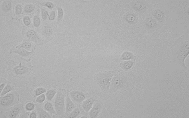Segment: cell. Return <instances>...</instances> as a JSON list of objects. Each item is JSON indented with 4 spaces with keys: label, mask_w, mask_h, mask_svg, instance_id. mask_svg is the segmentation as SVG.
Here are the masks:
<instances>
[{
    "label": "cell",
    "mask_w": 189,
    "mask_h": 118,
    "mask_svg": "<svg viewBox=\"0 0 189 118\" xmlns=\"http://www.w3.org/2000/svg\"><path fill=\"white\" fill-rule=\"evenodd\" d=\"M121 71H106L95 74L94 80L102 90L106 91L109 88L110 81L112 76Z\"/></svg>",
    "instance_id": "cell-1"
},
{
    "label": "cell",
    "mask_w": 189,
    "mask_h": 118,
    "mask_svg": "<svg viewBox=\"0 0 189 118\" xmlns=\"http://www.w3.org/2000/svg\"><path fill=\"white\" fill-rule=\"evenodd\" d=\"M19 100L18 92L16 91H11L1 98V104L3 107L9 108L18 103Z\"/></svg>",
    "instance_id": "cell-2"
},
{
    "label": "cell",
    "mask_w": 189,
    "mask_h": 118,
    "mask_svg": "<svg viewBox=\"0 0 189 118\" xmlns=\"http://www.w3.org/2000/svg\"><path fill=\"white\" fill-rule=\"evenodd\" d=\"M66 92L63 90H60L56 95L54 106L57 114L61 115L64 111L65 97Z\"/></svg>",
    "instance_id": "cell-3"
},
{
    "label": "cell",
    "mask_w": 189,
    "mask_h": 118,
    "mask_svg": "<svg viewBox=\"0 0 189 118\" xmlns=\"http://www.w3.org/2000/svg\"><path fill=\"white\" fill-rule=\"evenodd\" d=\"M124 81L119 75H116L112 79L110 91L112 92L121 89L124 86Z\"/></svg>",
    "instance_id": "cell-4"
},
{
    "label": "cell",
    "mask_w": 189,
    "mask_h": 118,
    "mask_svg": "<svg viewBox=\"0 0 189 118\" xmlns=\"http://www.w3.org/2000/svg\"><path fill=\"white\" fill-rule=\"evenodd\" d=\"M23 106L19 104L11 107L6 112V115L8 117L14 118L18 117V115L21 114L23 109Z\"/></svg>",
    "instance_id": "cell-5"
},
{
    "label": "cell",
    "mask_w": 189,
    "mask_h": 118,
    "mask_svg": "<svg viewBox=\"0 0 189 118\" xmlns=\"http://www.w3.org/2000/svg\"><path fill=\"white\" fill-rule=\"evenodd\" d=\"M189 54L188 44H185L181 48L180 51L177 53V57L182 63V65L186 68L184 61Z\"/></svg>",
    "instance_id": "cell-6"
},
{
    "label": "cell",
    "mask_w": 189,
    "mask_h": 118,
    "mask_svg": "<svg viewBox=\"0 0 189 118\" xmlns=\"http://www.w3.org/2000/svg\"><path fill=\"white\" fill-rule=\"evenodd\" d=\"M30 70L29 67L26 65H21V63H20L19 65L15 67L12 69V71L18 75H22L26 74Z\"/></svg>",
    "instance_id": "cell-7"
},
{
    "label": "cell",
    "mask_w": 189,
    "mask_h": 118,
    "mask_svg": "<svg viewBox=\"0 0 189 118\" xmlns=\"http://www.w3.org/2000/svg\"><path fill=\"white\" fill-rule=\"evenodd\" d=\"M71 97L77 103H81L85 100V96L84 93L78 91H73L70 93Z\"/></svg>",
    "instance_id": "cell-8"
},
{
    "label": "cell",
    "mask_w": 189,
    "mask_h": 118,
    "mask_svg": "<svg viewBox=\"0 0 189 118\" xmlns=\"http://www.w3.org/2000/svg\"><path fill=\"white\" fill-rule=\"evenodd\" d=\"M102 109L101 105L100 103H96L92 109L89 113L90 117L96 118L99 114Z\"/></svg>",
    "instance_id": "cell-9"
},
{
    "label": "cell",
    "mask_w": 189,
    "mask_h": 118,
    "mask_svg": "<svg viewBox=\"0 0 189 118\" xmlns=\"http://www.w3.org/2000/svg\"><path fill=\"white\" fill-rule=\"evenodd\" d=\"M26 34L28 38L35 43H39L41 41L37 33L33 30H29L27 32Z\"/></svg>",
    "instance_id": "cell-10"
},
{
    "label": "cell",
    "mask_w": 189,
    "mask_h": 118,
    "mask_svg": "<svg viewBox=\"0 0 189 118\" xmlns=\"http://www.w3.org/2000/svg\"><path fill=\"white\" fill-rule=\"evenodd\" d=\"M94 101V99L91 97L85 100L82 104V107L84 110L87 112L90 111L91 109Z\"/></svg>",
    "instance_id": "cell-11"
},
{
    "label": "cell",
    "mask_w": 189,
    "mask_h": 118,
    "mask_svg": "<svg viewBox=\"0 0 189 118\" xmlns=\"http://www.w3.org/2000/svg\"><path fill=\"white\" fill-rule=\"evenodd\" d=\"M14 53L18 54L22 57H27L30 56L33 53V51L29 52L23 49H13L11 50L10 53Z\"/></svg>",
    "instance_id": "cell-12"
},
{
    "label": "cell",
    "mask_w": 189,
    "mask_h": 118,
    "mask_svg": "<svg viewBox=\"0 0 189 118\" xmlns=\"http://www.w3.org/2000/svg\"><path fill=\"white\" fill-rule=\"evenodd\" d=\"M75 108L74 103L70 99L68 95L67 96L66 101V112L67 114L71 113Z\"/></svg>",
    "instance_id": "cell-13"
},
{
    "label": "cell",
    "mask_w": 189,
    "mask_h": 118,
    "mask_svg": "<svg viewBox=\"0 0 189 118\" xmlns=\"http://www.w3.org/2000/svg\"><path fill=\"white\" fill-rule=\"evenodd\" d=\"M38 114L40 118H51V116L49 115V113H47L46 111L41 108L37 107L36 108Z\"/></svg>",
    "instance_id": "cell-14"
},
{
    "label": "cell",
    "mask_w": 189,
    "mask_h": 118,
    "mask_svg": "<svg viewBox=\"0 0 189 118\" xmlns=\"http://www.w3.org/2000/svg\"><path fill=\"white\" fill-rule=\"evenodd\" d=\"M32 47V44L31 42H30L29 40L27 39H24L23 40L22 43L20 45H19L16 48H23L26 49H29L31 48Z\"/></svg>",
    "instance_id": "cell-15"
},
{
    "label": "cell",
    "mask_w": 189,
    "mask_h": 118,
    "mask_svg": "<svg viewBox=\"0 0 189 118\" xmlns=\"http://www.w3.org/2000/svg\"><path fill=\"white\" fill-rule=\"evenodd\" d=\"M44 109L46 111H48L52 114H55L56 112L54 110L53 104L50 102H47L44 104Z\"/></svg>",
    "instance_id": "cell-16"
},
{
    "label": "cell",
    "mask_w": 189,
    "mask_h": 118,
    "mask_svg": "<svg viewBox=\"0 0 189 118\" xmlns=\"http://www.w3.org/2000/svg\"><path fill=\"white\" fill-rule=\"evenodd\" d=\"M14 90H15V89H14L13 86L11 85V84L8 83V84H7L6 85V86L5 87H4V89H3L2 92L1 94V96H4L6 94L9 92L11 91Z\"/></svg>",
    "instance_id": "cell-17"
},
{
    "label": "cell",
    "mask_w": 189,
    "mask_h": 118,
    "mask_svg": "<svg viewBox=\"0 0 189 118\" xmlns=\"http://www.w3.org/2000/svg\"><path fill=\"white\" fill-rule=\"evenodd\" d=\"M2 7L3 10L5 12H8L11 9V2L10 1H5L2 5Z\"/></svg>",
    "instance_id": "cell-18"
},
{
    "label": "cell",
    "mask_w": 189,
    "mask_h": 118,
    "mask_svg": "<svg viewBox=\"0 0 189 118\" xmlns=\"http://www.w3.org/2000/svg\"><path fill=\"white\" fill-rule=\"evenodd\" d=\"M56 93L57 91L51 89L48 91L46 94V97L48 100L50 101L52 100Z\"/></svg>",
    "instance_id": "cell-19"
},
{
    "label": "cell",
    "mask_w": 189,
    "mask_h": 118,
    "mask_svg": "<svg viewBox=\"0 0 189 118\" xmlns=\"http://www.w3.org/2000/svg\"><path fill=\"white\" fill-rule=\"evenodd\" d=\"M121 58L123 60L133 59V55L132 53L126 52L123 54L121 56Z\"/></svg>",
    "instance_id": "cell-20"
},
{
    "label": "cell",
    "mask_w": 189,
    "mask_h": 118,
    "mask_svg": "<svg viewBox=\"0 0 189 118\" xmlns=\"http://www.w3.org/2000/svg\"><path fill=\"white\" fill-rule=\"evenodd\" d=\"M133 61L124 62L121 63L122 67L125 70H129L132 67L133 65Z\"/></svg>",
    "instance_id": "cell-21"
},
{
    "label": "cell",
    "mask_w": 189,
    "mask_h": 118,
    "mask_svg": "<svg viewBox=\"0 0 189 118\" xmlns=\"http://www.w3.org/2000/svg\"><path fill=\"white\" fill-rule=\"evenodd\" d=\"M35 7L32 4H29L26 5L25 6L24 11L25 13L29 14V13H32L34 10L35 9Z\"/></svg>",
    "instance_id": "cell-22"
},
{
    "label": "cell",
    "mask_w": 189,
    "mask_h": 118,
    "mask_svg": "<svg viewBox=\"0 0 189 118\" xmlns=\"http://www.w3.org/2000/svg\"><path fill=\"white\" fill-rule=\"evenodd\" d=\"M46 91V90L45 88L43 87H39L34 91V95L35 97L38 96L45 93Z\"/></svg>",
    "instance_id": "cell-23"
},
{
    "label": "cell",
    "mask_w": 189,
    "mask_h": 118,
    "mask_svg": "<svg viewBox=\"0 0 189 118\" xmlns=\"http://www.w3.org/2000/svg\"><path fill=\"white\" fill-rule=\"evenodd\" d=\"M80 113V111L79 108H76L73 111H72L70 115L68 117V118H74L78 117Z\"/></svg>",
    "instance_id": "cell-24"
},
{
    "label": "cell",
    "mask_w": 189,
    "mask_h": 118,
    "mask_svg": "<svg viewBox=\"0 0 189 118\" xmlns=\"http://www.w3.org/2000/svg\"><path fill=\"white\" fill-rule=\"evenodd\" d=\"M58 11V15L57 17V26L58 24L60 23V21L62 19L64 15V11L63 10L61 7H59L57 9Z\"/></svg>",
    "instance_id": "cell-25"
},
{
    "label": "cell",
    "mask_w": 189,
    "mask_h": 118,
    "mask_svg": "<svg viewBox=\"0 0 189 118\" xmlns=\"http://www.w3.org/2000/svg\"><path fill=\"white\" fill-rule=\"evenodd\" d=\"M53 32L52 29L48 28H46L43 31V35L45 37H48L52 34Z\"/></svg>",
    "instance_id": "cell-26"
},
{
    "label": "cell",
    "mask_w": 189,
    "mask_h": 118,
    "mask_svg": "<svg viewBox=\"0 0 189 118\" xmlns=\"http://www.w3.org/2000/svg\"><path fill=\"white\" fill-rule=\"evenodd\" d=\"M153 16L158 19L161 21L164 16V14L161 11H156L154 12Z\"/></svg>",
    "instance_id": "cell-27"
},
{
    "label": "cell",
    "mask_w": 189,
    "mask_h": 118,
    "mask_svg": "<svg viewBox=\"0 0 189 118\" xmlns=\"http://www.w3.org/2000/svg\"><path fill=\"white\" fill-rule=\"evenodd\" d=\"M34 25L36 28H38L40 25L41 24V21L40 19L38 16H34L33 18Z\"/></svg>",
    "instance_id": "cell-28"
},
{
    "label": "cell",
    "mask_w": 189,
    "mask_h": 118,
    "mask_svg": "<svg viewBox=\"0 0 189 118\" xmlns=\"http://www.w3.org/2000/svg\"><path fill=\"white\" fill-rule=\"evenodd\" d=\"M46 99L45 95L44 94H42L38 96L36 99V101L39 103L42 104L44 102Z\"/></svg>",
    "instance_id": "cell-29"
},
{
    "label": "cell",
    "mask_w": 189,
    "mask_h": 118,
    "mask_svg": "<svg viewBox=\"0 0 189 118\" xmlns=\"http://www.w3.org/2000/svg\"><path fill=\"white\" fill-rule=\"evenodd\" d=\"M156 24V21L152 19H148L146 25L150 28H153Z\"/></svg>",
    "instance_id": "cell-30"
},
{
    "label": "cell",
    "mask_w": 189,
    "mask_h": 118,
    "mask_svg": "<svg viewBox=\"0 0 189 118\" xmlns=\"http://www.w3.org/2000/svg\"><path fill=\"white\" fill-rule=\"evenodd\" d=\"M35 107V105L33 103H29L26 105L25 109L28 111H31L34 109Z\"/></svg>",
    "instance_id": "cell-31"
},
{
    "label": "cell",
    "mask_w": 189,
    "mask_h": 118,
    "mask_svg": "<svg viewBox=\"0 0 189 118\" xmlns=\"http://www.w3.org/2000/svg\"><path fill=\"white\" fill-rule=\"evenodd\" d=\"M41 5L43 6H46L48 7L49 9H52L54 7L53 4L51 2H43L41 3Z\"/></svg>",
    "instance_id": "cell-32"
},
{
    "label": "cell",
    "mask_w": 189,
    "mask_h": 118,
    "mask_svg": "<svg viewBox=\"0 0 189 118\" xmlns=\"http://www.w3.org/2000/svg\"><path fill=\"white\" fill-rule=\"evenodd\" d=\"M24 23L26 26H29L31 23L30 18L28 16H25L23 19Z\"/></svg>",
    "instance_id": "cell-33"
},
{
    "label": "cell",
    "mask_w": 189,
    "mask_h": 118,
    "mask_svg": "<svg viewBox=\"0 0 189 118\" xmlns=\"http://www.w3.org/2000/svg\"><path fill=\"white\" fill-rule=\"evenodd\" d=\"M22 12V7L21 5L18 4L15 7V13L17 15H20Z\"/></svg>",
    "instance_id": "cell-34"
},
{
    "label": "cell",
    "mask_w": 189,
    "mask_h": 118,
    "mask_svg": "<svg viewBox=\"0 0 189 118\" xmlns=\"http://www.w3.org/2000/svg\"><path fill=\"white\" fill-rule=\"evenodd\" d=\"M42 16L43 19L44 20H46L47 19L48 16H49L47 11L46 10L44 9H42Z\"/></svg>",
    "instance_id": "cell-35"
},
{
    "label": "cell",
    "mask_w": 189,
    "mask_h": 118,
    "mask_svg": "<svg viewBox=\"0 0 189 118\" xmlns=\"http://www.w3.org/2000/svg\"><path fill=\"white\" fill-rule=\"evenodd\" d=\"M134 7L136 9L140 11L141 10L143 9L144 8V5L142 3H138L136 4Z\"/></svg>",
    "instance_id": "cell-36"
},
{
    "label": "cell",
    "mask_w": 189,
    "mask_h": 118,
    "mask_svg": "<svg viewBox=\"0 0 189 118\" xmlns=\"http://www.w3.org/2000/svg\"><path fill=\"white\" fill-rule=\"evenodd\" d=\"M56 17V12L54 11H53L50 13V15H49V19L50 20H53Z\"/></svg>",
    "instance_id": "cell-37"
},
{
    "label": "cell",
    "mask_w": 189,
    "mask_h": 118,
    "mask_svg": "<svg viewBox=\"0 0 189 118\" xmlns=\"http://www.w3.org/2000/svg\"><path fill=\"white\" fill-rule=\"evenodd\" d=\"M135 20V17L132 15H129L127 17V20L129 22H132Z\"/></svg>",
    "instance_id": "cell-38"
},
{
    "label": "cell",
    "mask_w": 189,
    "mask_h": 118,
    "mask_svg": "<svg viewBox=\"0 0 189 118\" xmlns=\"http://www.w3.org/2000/svg\"><path fill=\"white\" fill-rule=\"evenodd\" d=\"M29 117L31 118H35L37 117V114L34 111H33L30 114Z\"/></svg>",
    "instance_id": "cell-39"
},
{
    "label": "cell",
    "mask_w": 189,
    "mask_h": 118,
    "mask_svg": "<svg viewBox=\"0 0 189 118\" xmlns=\"http://www.w3.org/2000/svg\"><path fill=\"white\" fill-rule=\"evenodd\" d=\"M5 84H2V85H1L0 86V88H1V90H2L3 88H4V86H5Z\"/></svg>",
    "instance_id": "cell-40"
},
{
    "label": "cell",
    "mask_w": 189,
    "mask_h": 118,
    "mask_svg": "<svg viewBox=\"0 0 189 118\" xmlns=\"http://www.w3.org/2000/svg\"><path fill=\"white\" fill-rule=\"evenodd\" d=\"M85 117H85V116H84V117H82V118H85Z\"/></svg>",
    "instance_id": "cell-41"
}]
</instances>
